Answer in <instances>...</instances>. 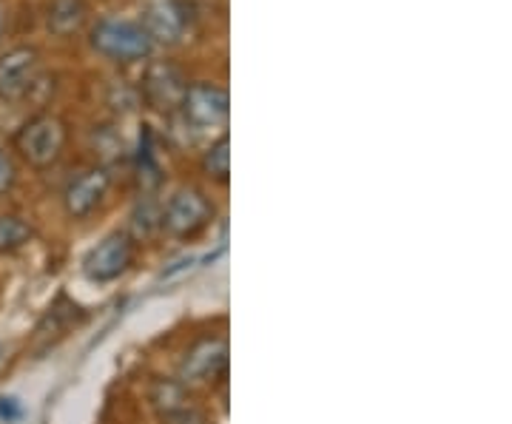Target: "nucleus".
I'll return each instance as SVG.
<instances>
[{
    "label": "nucleus",
    "mask_w": 512,
    "mask_h": 424,
    "mask_svg": "<svg viewBox=\"0 0 512 424\" xmlns=\"http://www.w3.org/2000/svg\"><path fill=\"white\" fill-rule=\"evenodd\" d=\"M89 46L117 66L148 60L157 49L140 20L120 18V15H106L97 20L89 32Z\"/></svg>",
    "instance_id": "1"
},
{
    "label": "nucleus",
    "mask_w": 512,
    "mask_h": 424,
    "mask_svg": "<svg viewBox=\"0 0 512 424\" xmlns=\"http://www.w3.org/2000/svg\"><path fill=\"white\" fill-rule=\"evenodd\" d=\"M69 129L57 114H35L29 123H23L15 134V148L18 154L32 168H49L66 151Z\"/></svg>",
    "instance_id": "2"
},
{
    "label": "nucleus",
    "mask_w": 512,
    "mask_h": 424,
    "mask_svg": "<svg viewBox=\"0 0 512 424\" xmlns=\"http://www.w3.org/2000/svg\"><path fill=\"white\" fill-rule=\"evenodd\" d=\"M214 217V203L197 185L177 188L163 205V231L177 240H194L202 234Z\"/></svg>",
    "instance_id": "3"
},
{
    "label": "nucleus",
    "mask_w": 512,
    "mask_h": 424,
    "mask_svg": "<svg viewBox=\"0 0 512 424\" xmlns=\"http://www.w3.org/2000/svg\"><path fill=\"white\" fill-rule=\"evenodd\" d=\"M228 111H231V97L228 89H222L217 83H191L183 94V103H180V120H183L185 129H191L194 134L200 131H214L222 129L228 123Z\"/></svg>",
    "instance_id": "4"
},
{
    "label": "nucleus",
    "mask_w": 512,
    "mask_h": 424,
    "mask_svg": "<svg viewBox=\"0 0 512 424\" xmlns=\"http://www.w3.org/2000/svg\"><path fill=\"white\" fill-rule=\"evenodd\" d=\"M140 23L154 46H180L191 35L194 12L188 0H143Z\"/></svg>",
    "instance_id": "5"
},
{
    "label": "nucleus",
    "mask_w": 512,
    "mask_h": 424,
    "mask_svg": "<svg viewBox=\"0 0 512 424\" xmlns=\"http://www.w3.org/2000/svg\"><path fill=\"white\" fill-rule=\"evenodd\" d=\"M40 80V52L35 46H12L0 55V100H26Z\"/></svg>",
    "instance_id": "6"
},
{
    "label": "nucleus",
    "mask_w": 512,
    "mask_h": 424,
    "mask_svg": "<svg viewBox=\"0 0 512 424\" xmlns=\"http://www.w3.org/2000/svg\"><path fill=\"white\" fill-rule=\"evenodd\" d=\"M188 89V80L180 72V66H174L171 60H151L143 77V97L148 106H154L163 114H177L183 94Z\"/></svg>",
    "instance_id": "7"
},
{
    "label": "nucleus",
    "mask_w": 512,
    "mask_h": 424,
    "mask_svg": "<svg viewBox=\"0 0 512 424\" xmlns=\"http://www.w3.org/2000/svg\"><path fill=\"white\" fill-rule=\"evenodd\" d=\"M228 370V342L222 336H211L197 342L185 353L180 365V382L183 385H211L225 376Z\"/></svg>",
    "instance_id": "8"
},
{
    "label": "nucleus",
    "mask_w": 512,
    "mask_h": 424,
    "mask_svg": "<svg viewBox=\"0 0 512 424\" xmlns=\"http://www.w3.org/2000/svg\"><path fill=\"white\" fill-rule=\"evenodd\" d=\"M131 259H134V240L126 231H114L89 251V257L83 262V271L92 282H111L120 274H126Z\"/></svg>",
    "instance_id": "9"
},
{
    "label": "nucleus",
    "mask_w": 512,
    "mask_h": 424,
    "mask_svg": "<svg viewBox=\"0 0 512 424\" xmlns=\"http://www.w3.org/2000/svg\"><path fill=\"white\" fill-rule=\"evenodd\" d=\"M111 185V174L106 166H94L80 171L77 177L69 180L66 191H63V208L72 220H83L89 217L97 205L106 200Z\"/></svg>",
    "instance_id": "10"
},
{
    "label": "nucleus",
    "mask_w": 512,
    "mask_h": 424,
    "mask_svg": "<svg viewBox=\"0 0 512 424\" xmlns=\"http://www.w3.org/2000/svg\"><path fill=\"white\" fill-rule=\"evenodd\" d=\"M89 18L86 0H49L46 6V29L55 37L77 35Z\"/></svg>",
    "instance_id": "11"
},
{
    "label": "nucleus",
    "mask_w": 512,
    "mask_h": 424,
    "mask_svg": "<svg viewBox=\"0 0 512 424\" xmlns=\"http://www.w3.org/2000/svg\"><path fill=\"white\" fill-rule=\"evenodd\" d=\"M200 166L202 174L211 183H228V177H231V140H228V134H220L211 146L205 148Z\"/></svg>",
    "instance_id": "12"
},
{
    "label": "nucleus",
    "mask_w": 512,
    "mask_h": 424,
    "mask_svg": "<svg viewBox=\"0 0 512 424\" xmlns=\"http://www.w3.org/2000/svg\"><path fill=\"white\" fill-rule=\"evenodd\" d=\"M131 231H134L137 240H151L157 231H163V205L157 203L151 194H146L137 203V208H134V214H131Z\"/></svg>",
    "instance_id": "13"
},
{
    "label": "nucleus",
    "mask_w": 512,
    "mask_h": 424,
    "mask_svg": "<svg viewBox=\"0 0 512 424\" xmlns=\"http://www.w3.org/2000/svg\"><path fill=\"white\" fill-rule=\"evenodd\" d=\"M151 405L160 413V419H165V416H171L174 410L191 405V399H188V393H185L183 382L157 379V382L151 385Z\"/></svg>",
    "instance_id": "14"
},
{
    "label": "nucleus",
    "mask_w": 512,
    "mask_h": 424,
    "mask_svg": "<svg viewBox=\"0 0 512 424\" xmlns=\"http://www.w3.org/2000/svg\"><path fill=\"white\" fill-rule=\"evenodd\" d=\"M35 237V228L15 214L0 217V254H15L23 245H29Z\"/></svg>",
    "instance_id": "15"
},
{
    "label": "nucleus",
    "mask_w": 512,
    "mask_h": 424,
    "mask_svg": "<svg viewBox=\"0 0 512 424\" xmlns=\"http://www.w3.org/2000/svg\"><path fill=\"white\" fill-rule=\"evenodd\" d=\"M12 185H15V163H12V157L0 148V197H3Z\"/></svg>",
    "instance_id": "16"
},
{
    "label": "nucleus",
    "mask_w": 512,
    "mask_h": 424,
    "mask_svg": "<svg viewBox=\"0 0 512 424\" xmlns=\"http://www.w3.org/2000/svg\"><path fill=\"white\" fill-rule=\"evenodd\" d=\"M0 416H3L6 422H15V419H20L18 399H12V396H0Z\"/></svg>",
    "instance_id": "17"
},
{
    "label": "nucleus",
    "mask_w": 512,
    "mask_h": 424,
    "mask_svg": "<svg viewBox=\"0 0 512 424\" xmlns=\"http://www.w3.org/2000/svg\"><path fill=\"white\" fill-rule=\"evenodd\" d=\"M6 35V12H3V6H0V40Z\"/></svg>",
    "instance_id": "18"
}]
</instances>
